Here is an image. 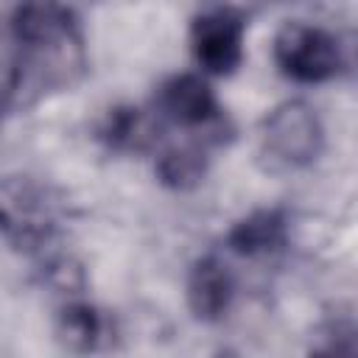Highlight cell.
Wrapping results in <instances>:
<instances>
[{
	"label": "cell",
	"mask_w": 358,
	"mask_h": 358,
	"mask_svg": "<svg viewBox=\"0 0 358 358\" xmlns=\"http://www.w3.org/2000/svg\"><path fill=\"white\" fill-rule=\"evenodd\" d=\"M324 126L308 101L277 103L260 123V157L271 171H302L319 159Z\"/></svg>",
	"instance_id": "6da1fadb"
},
{
	"label": "cell",
	"mask_w": 358,
	"mask_h": 358,
	"mask_svg": "<svg viewBox=\"0 0 358 358\" xmlns=\"http://www.w3.org/2000/svg\"><path fill=\"white\" fill-rule=\"evenodd\" d=\"M277 70L296 84H322L338 76L344 56L338 39L308 22H285L271 42Z\"/></svg>",
	"instance_id": "7a4b0ae2"
},
{
	"label": "cell",
	"mask_w": 358,
	"mask_h": 358,
	"mask_svg": "<svg viewBox=\"0 0 358 358\" xmlns=\"http://www.w3.org/2000/svg\"><path fill=\"white\" fill-rule=\"evenodd\" d=\"M190 50L201 73L229 76L243 62V17L213 6L190 22Z\"/></svg>",
	"instance_id": "3957f363"
},
{
	"label": "cell",
	"mask_w": 358,
	"mask_h": 358,
	"mask_svg": "<svg viewBox=\"0 0 358 358\" xmlns=\"http://www.w3.org/2000/svg\"><path fill=\"white\" fill-rule=\"evenodd\" d=\"M157 115L185 129H215L221 106L201 73H176L157 92Z\"/></svg>",
	"instance_id": "277c9868"
},
{
	"label": "cell",
	"mask_w": 358,
	"mask_h": 358,
	"mask_svg": "<svg viewBox=\"0 0 358 358\" xmlns=\"http://www.w3.org/2000/svg\"><path fill=\"white\" fill-rule=\"evenodd\" d=\"M11 31L20 48H48L81 39L76 14L59 0H25L11 17Z\"/></svg>",
	"instance_id": "5b68a950"
},
{
	"label": "cell",
	"mask_w": 358,
	"mask_h": 358,
	"mask_svg": "<svg viewBox=\"0 0 358 358\" xmlns=\"http://www.w3.org/2000/svg\"><path fill=\"white\" fill-rule=\"evenodd\" d=\"M185 296H187L190 313L199 322L224 319L235 299V277H232L229 266L215 255L199 257L187 271Z\"/></svg>",
	"instance_id": "8992f818"
},
{
	"label": "cell",
	"mask_w": 358,
	"mask_h": 358,
	"mask_svg": "<svg viewBox=\"0 0 358 358\" xmlns=\"http://www.w3.org/2000/svg\"><path fill=\"white\" fill-rule=\"evenodd\" d=\"M0 232L22 249H42L53 235V215L39 196L8 190L0 196Z\"/></svg>",
	"instance_id": "52a82bcc"
},
{
	"label": "cell",
	"mask_w": 358,
	"mask_h": 358,
	"mask_svg": "<svg viewBox=\"0 0 358 358\" xmlns=\"http://www.w3.org/2000/svg\"><path fill=\"white\" fill-rule=\"evenodd\" d=\"M288 241V215L277 207L252 210L227 232V246L241 257H263L282 249Z\"/></svg>",
	"instance_id": "ba28073f"
},
{
	"label": "cell",
	"mask_w": 358,
	"mask_h": 358,
	"mask_svg": "<svg viewBox=\"0 0 358 358\" xmlns=\"http://www.w3.org/2000/svg\"><path fill=\"white\" fill-rule=\"evenodd\" d=\"M210 137L201 140H182L171 143L157 154L154 173L162 187L168 190H193L204 182L207 168H210V154H207Z\"/></svg>",
	"instance_id": "9c48e42d"
},
{
	"label": "cell",
	"mask_w": 358,
	"mask_h": 358,
	"mask_svg": "<svg viewBox=\"0 0 358 358\" xmlns=\"http://www.w3.org/2000/svg\"><path fill=\"white\" fill-rule=\"evenodd\" d=\"M157 120L159 115L154 117L140 106H115L106 112L98 137L115 151H143L157 140Z\"/></svg>",
	"instance_id": "30bf717a"
},
{
	"label": "cell",
	"mask_w": 358,
	"mask_h": 358,
	"mask_svg": "<svg viewBox=\"0 0 358 358\" xmlns=\"http://www.w3.org/2000/svg\"><path fill=\"white\" fill-rule=\"evenodd\" d=\"M56 333L67 350L90 352V350H98L101 341L106 338V319L95 305L81 302V299H70L59 310Z\"/></svg>",
	"instance_id": "8fae6325"
},
{
	"label": "cell",
	"mask_w": 358,
	"mask_h": 358,
	"mask_svg": "<svg viewBox=\"0 0 358 358\" xmlns=\"http://www.w3.org/2000/svg\"><path fill=\"white\" fill-rule=\"evenodd\" d=\"M268 3H280V0H215V6H221V8H229V11H235V14H249V11H255V8H260V6H268Z\"/></svg>",
	"instance_id": "7c38bea8"
}]
</instances>
